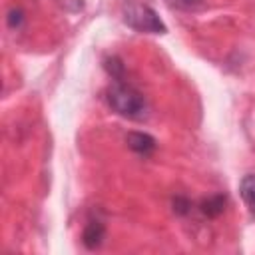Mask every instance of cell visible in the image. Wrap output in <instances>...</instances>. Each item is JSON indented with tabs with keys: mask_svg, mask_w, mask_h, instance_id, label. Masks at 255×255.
<instances>
[{
	"mask_svg": "<svg viewBox=\"0 0 255 255\" xmlns=\"http://www.w3.org/2000/svg\"><path fill=\"white\" fill-rule=\"evenodd\" d=\"M106 102L116 114L128 120H141L147 110V104L141 92L133 88L126 78L114 80V84L106 92Z\"/></svg>",
	"mask_w": 255,
	"mask_h": 255,
	"instance_id": "6da1fadb",
	"label": "cell"
},
{
	"mask_svg": "<svg viewBox=\"0 0 255 255\" xmlns=\"http://www.w3.org/2000/svg\"><path fill=\"white\" fill-rule=\"evenodd\" d=\"M124 22L137 30V32H145V34H165L167 28L163 24V20L157 16V12L147 6V4H139V2H129L124 6Z\"/></svg>",
	"mask_w": 255,
	"mask_h": 255,
	"instance_id": "7a4b0ae2",
	"label": "cell"
},
{
	"mask_svg": "<svg viewBox=\"0 0 255 255\" xmlns=\"http://www.w3.org/2000/svg\"><path fill=\"white\" fill-rule=\"evenodd\" d=\"M106 239V225L100 219H90L82 233V243L88 249H98Z\"/></svg>",
	"mask_w": 255,
	"mask_h": 255,
	"instance_id": "3957f363",
	"label": "cell"
},
{
	"mask_svg": "<svg viewBox=\"0 0 255 255\" xmlns=\"http://www.w3.org/2000/svg\"><path fill=\"white\" fill-rule=\"evenodd\" d=\"M126 141H128L129 149L139 153V155H151L153 149H155V139L149 133H143V131H129Z\"/></svg>",
	"mask_w": 255,
	"mask_h": 255,
	"instance_id": "277c9868",
	"label": "cell"
},
{
	"mask_svg": "<svg viewBox=\"0 0 255 255\" xmlns=\"http://www.w3.org/2000/svg\"><path fill=\"white\" fill-rule=\"evenodd\" d=\"M239 193H241L243 203L247 205V209L255 215V173L243 175V179L239 183Z\"/></svg>",
	"mask_w": 255,
	"mask_h": 255,
	"instance_id": "5b68a950",
	"label": "cell"
},
{
	"mask_svg": "<svg viewBox=\"0 0 255 255\" xmlns=\"http://www.w3.org/2000/svg\"><path fill=\"white\" fill-rule=\"evenodd\" d=\"M223 207H225V195L217 193V195H211L207 197L205 201H201V211L203 215L207 217H217L223 213Z\"/></svg>",
	"mask_w": 255,
	"mask_h": 255,
	"instance_id": "8992f818",
	"label": "cell"
},
{
	"mask_svg": "<svg viewBox=\"0 0 255 255\" xmlns=\"http://www.w3.org/2000/svg\"><path fill=\"white\" fill-rule=\"evenodd\" d=\"M24 20H26V14H24V10L18 8V6L10 8L8 14H6V24H8L10 30H20L22 24H24Z\"/></svg>",
	"mask_w": 255,
	"mask_h": 255,
	"instance_id": "52a82bcc",
	"label": "cell"
},
{
	"mask_svg": "<svg viewBox=\"0 0 255 255\" xmlns=\"http://www.w3.org/2000/svg\"><path fill=\"white\" fill-rule=\"evenodd\" d=\"M167 4L171 8L185 10V12H195V10L203 8V0H167Z\"/></svg>",
	"mask_w": 255,
	"mask_h": 255,
	"instance_id": "ba28073f",
	"label": "cell"
}]
</instances>
